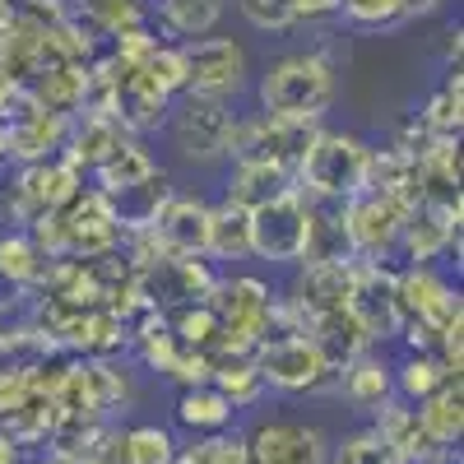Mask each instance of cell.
Segmentation results:
<instances>
[{
    "label": "cell",
    "mask_w": 464,
    "mask_h": 464,
    "mask_svg": "<svg viewBox=\"0 0 464 464\" xmlns=\"http://www.w3.org/2000/svg\"><path fill=\"white\" fill-rule=\"evenodd\" d=\"M339 98V65L330 47L284 52L269 61L256 80V102L265 116L279 121H321Z\"/></svg>",
    "instance_id": "obj_1"
},
{
    "label": "cell",
    "mask_w": 464,
    "mask_h": 464,
    "mask_svg": "<svg viewBox=\"0 0 464 464\" xmlns=\"http://www.w3.org/2000/svg\"><path fill=\"white\" fill-rule=\"evenodd\" d=\"M297 172H302V186L312 190L316 200L343 205V200H353L358 190H367L372 149H367V140L348 135V130H316L312 144L302 149Z\"/></svg>",
    "instance_id": "obj_2"
},
{
    "label": "cell",
    "mask_w": 464,
    "mask_h": 464,
    "mask_svg": "<svg viewBox=\"0 0 464 464\" xmlns=\"http://www.w3.org/2000/svg\"><path fill=\"white\" fill-rule=\"evenodd\" d=\"M232 121L237 111L232 102L218 98H196V93H177L168 107V140L186 163H227L232 149Z\"/></svg>",
    "instance_id": "obj_3"
},
{
    "label": "cell",
    "mask_w": 464,
    "mask_h": 464,
    "mask_svg": "<svg viewBox=\"0 0 464 464\" xmlns=\"http://www.w3.org/2000/svg\"><path fill=\"white\" fill-rule=\"evenodd\" d=\"M186 56V89L196 98H218V102H237L251 89V56L237 37H196L181 43Z\"/></svg>",
    "instance_id": "obj_4"
},
{
    "label": "cell",
    "mask_w": 464,
    "mask_h": 464,
    "mask_svg": "<svg viewBox=\"0 0 464 464\" xmlns=\"http://www.w3.org/2000/svg\"><path fill=\"white\" fill-rule=\"evenodd\" d=\"M251 223V256L269 265H297L306 256V227H312V205L302 200V190L288 186L284 196L246 209Z\"/></svg>",
    "instance_id": "obj_5"
},
{
    "label": "cell",
    "mask_w": 464,
    "mask_h": 464,
    "mask_svg": "<svg viewBox=\"0 0 464 464\" xmlns=\"http://www.w3.org/2000/svg\"><path fill=\"white\" fill-rule=\"evenodd\" d=\"M256 367L265 376L269 391L302 395V391H321L334 381V367L325 362L321 343L312 334H279V339H260L256 343Z\"/></svg>",
    "instance_id": "obj_6"
},
{
    "label": "cell",
    "mask_w": 464,
    "mask_h": 464,
    "mask_svg": "<svg viewBox=\"0 0 464 464\" xmlns=\"http://www.w3.org/2000/svg\"><path fill=\"white\" fill-rule=\"evenodd\" d=\"M251 464H330V446L321 428H306L297 418H265L246 437Z\"/></svg>",
    "instance_id": "obj_7"
},
{
    "label": "cell",
    "mask_w": 464,
    "mask_h": 464,
    "mask_svg": "<svg viewBox=\"0 0 464 464\" xmlns=\"http://www.w3.org/2000/svg\"><path fill=\"white\" fill-rule=\"evenodd\" d=\"M205 237H209V205L196 200V196H172L163 205V214L153 218V242H159L172 260L205 256Z\"/></svg>",
    "instance_id": "obj_8"
},
{
    "label": "cell",
    "mask_w": 464,
    "mask_h": 464,
    "mask_svg": "<svg viewBox=\"0 0 464 464\" xmlns=\"http://www.w3.org/2000/svg\"><path fill=\"white\" fill-rule=\"evenodd\" d=\"M334 381H339V395L362 413H376L385 400H395V367L381 353H367V348H358V353L334 372Z\"/></svg>",
    "instance_id": "obj_9"
},
{
    "label": "cell",
    "mask_w": 464,
    "mask_h": 464,
    "mask_svg": "<svg viewBox=\"0 0 464 464\" xmlns=\"http://www.w3.org/2000/svg\"><path fill=\"white\" fill-rule=\"evenodd\" d=\"M413 418L422 437H428L437 450H455L459 437H464V395H459V376L446 381L441 391H432L428 400L413 404Z\"/></svg>",
    "instance_id": "obj_10"
},
{
    "label": "cell",
    "mask_w": 464,
    "mask_h": 464,
    "mask_svg": "<svg viewBox=\"0 0 464 464\" xmlns=\"http://www.w3.org/2000/svg\"><path fill=\"white\" fill-rule=\"evenodd\" d=\"M293 186V172L279 168V163H265V159H232V172H227V196L232 205L242 209H256L265 200L284 196V190Z\"/></svg>",
    "instance_id": "obj_11"
},
{
    "label": "cell",
    "mask_w": 464,
    "mask_h": 464,
    "mask_svg": "<svg viewBox=\"0 0 464 464\" xmlns=\"http://www.w3.org/2000/svg\"><path fill=\"white\" fill-rule=\"evenodd\" d=\"M232 0H159L153 14H159V28L168 43H196V37H209Z\"/></svg>",
    "instance_id": "obj_12"
},
{
    "label": "cell",
    "mask_w": 464,
    "mask_h": 464,
    "mask_svg": "<svg viewBox=\"0 0 464 464\" xmlns=\"http://www.w3.org/2000/svg\"><path fill=\"white\" fill-rule=\"evenodd\" d=\"M232 409L227 395L218 391V385H181V395H177V422L186 432H196V437H214V432H227L232 428Z\"/></svg>",
    "instance_id": "obj_13"
},
{
    "label": "cell",
    "mask_w": 464,
    "mask_h": 464,
    "mask_svg": "<svg viewBox=\"0 0 464 464\" xmlns=\"http://www.w3.org/2000/svg\"><path fill=\"white\" fill-rule=\"evenodd\" d=\"M153 172H159V163H153V153L144 149V144H135V140H121L107 159L93 168V177H98V190L102 196H121V190H130V186H140V181H149Z\"/></svg>",
    "instance_id": "obj_14"
},
{
    "label": "cell",
    "mask_w": 464,
    "mask_h": 464,
    "mask_svg": "<svg viewBox=\"0 0 464 464\" xmlns=\"http://www.w3.org/2000/svg\"><path fill=\"white\" fill-rule=\"evenodd\" d=\"M205 256L214 260H251V223L242 205H209V237H205Z\"/></svg>",
    "instance_id": "obj_15"
},
{
    "label": "cell",
    "mask_w": 464,
    "mask_h": 464,
    "mask_svg": "<svg viewBox=\"0 0 464 464\" xmlns=\"http://www.w3.org/2000/svg\"><path fill=\"white\" fill-rule=\"evenodd\" d=\"M446 381H455L441 358L432 353V348H409V353L395 362V395L404 404H418V400H428L432 391H441Z\"/></svg>",
    "instance_id": "obj_16"
},
{
    "label": "cell",
    "mask_w": 464,
    "mask_h": 464,
    "mask_svg": "<svg viewBox=\"0 0 464 464\" xmlns=\"http://www.w3.org/2000/svg\"><path fill=\"white\" fill-rule=\"evenodd\" d=\"M209 385H218L232 409H256V404L265 400V391H269L265 376H260V367H256V358H227V362H214Z\"/></svg>",
    "instance_id": "obj_17"
},
{
    "label": "cell",
    "mask_w": 464,
    "mask_h": 464,
    "mask_svg": "<svg viewBox=\"0 0 464 464\" xmlns=\"http://www.w3.org/2000/svg\"><path fill=\"white\" fill-rule=\"evenodd\" d=\"M177 437L159 422H140L121 437V464H177Z\"/></svg>",
    "instance_id": "obj_18"
},
{
    "label": "cell",
    "mask_w": 464,
    "mask_h": 464,
    "mask_svg": "<svg viewBox=\"0 0 464 464\" xmlns=\"http://www.w3.org/2000/svg\"><path fill=\"white\" fill-rule=\"evenodd\" d=\"M37 275H43V251L33 246L28 232H0V279H10L19 288V284H33Z\"/></svg>",
    "instance_id": "obj_19"
},
{
    "label": "cell",
    "mask_w": 464,
    "mask_h": 464,
    "mask_svg": "<svg viewBox=\"0 0 464 464\" xmlns=\"http://www.w3.org/2000/svg\"><path fill=\"white\" fill-rule=\"evenodd\" d=\"M237 5V14L246 19V28L265 33V37H284L297 28V10L293 0H232Z\"/></svg>",
    "instance_id": "obj_20"
},
{
    "label": "cell",
    "mask_w": 464,
    "mask_h": 464,
    "mask_svg": "<svg viewBox=\"0 0 464 464\" xmlns=\"http://www.w3.org/2000/svg\"><path fill=\"white\" fill-rule=\"evenodd\" d=\"M339 14H343L348 28H358V33H385V28L404 24L400 0H339Z\"/></svg>",
    "instance_id": "obj_21"
},
{
    "label": "cell",
    "mask_w": 464,
    "mask_h": 464,
    "mask_svg": "<svg viewBox=\"0 0 464 464\" xmlns=\"http://www.w3.org/2000/svg\"><path fill=\"white\" fill-rule=\"evenodd\" d=\"M334 464H404V459L395 455V446L385 441L376 428H362V432H353V437L339 441Z\"/></svg>",
    "instance_id": "obj_22"
},
{
    "label": "cell",
    "mask_w": 464,
    "mask_h": 464,
    "mask_svg": "<svg viewBox=\"0 0 464 464\" xmlns=\"http://www.w3.org/2000/svg\"><path fill=\"white\" fill-rule=\"evenodd\" d=\"M177 464H251V455H246V437H227V432L200 437L186 455H177Z\"/></svg>",
    "instance_id": "obj_23"
},
{
    "label": "cell",
    "mask_w": 464,
    "mask_h": 464,
    "mask_svg": "<svg viewBox=\"0 0 464 464\" xmlns=\"http://www.w3.org/2000/svg\"><path fill=\"white\" fill-rule=\"evenodd\" d=\"M218 316H214V306L209 302H200V306H186V312L177 316V339L186 343V348H209L214 339H218Z\"/></svg>",
    "instance_id": "obj_24"
},
{
    "label": "cell",
    "mask_w": 464,
    "mask_h": 464,
    "mask_svg": "<svg viewBox=\"0 0 464 464\" xmlns=\"http://www.w3.org/2000/svg\"><path fill=\"white\" fill-rule=\"evenodd\" d=\"M293 10H297V24L302 19H330V14H339V0H293Z\"/></svg>",
    "instance_id": "obj_25"
},
{
    "label": "cell",
    "mask_w": 464,
    "mask_h": 464,
    "mask_svg": "<svg viewBox=\"0 0 464 464\" xmlns=\"http://www.w3.org/2000/svg\"><path fill=\"white\" fill-rule=\"evenodd\" d=\"M0 464H24V446L0 432Z\"/></svg>",
    "instance_id": "obj_26"
},
{
    "label": "cell",
    "mask_w": 464,
    "mask_h": 464,
    "mask_svg": "<svg viewBox=\"0 0 464 464\" xmlns=\"http://www.w3.org/2000/svg\"><path fill=\"white\" fill-rule=\"evenodd\" d=\"M400 5H404V19H413V14H432L441 0H400Z\"/></svg>",
    "instance_id": "obj_27"
},
{
    "label": "cell",
    "mask_w": 464,
    "mask_h": 464,
    "mask_svg": "<svg viewBox=\"0 0 464 464\" xmlns=\"http://www.w3.org/2000/svg\"><path fill=\"white\" fill-rule=\"evenodd\" d=\"M0 159H10V130L0 126Z\"/></svg>",
    "instance_id": "obj_28"
}]
</instances>
